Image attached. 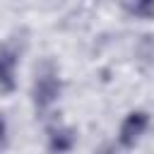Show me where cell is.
Returning a JSON list of instances; mask_svg holds the SVG:
<instances>
[{
    "label": "cell",
    "instance_id": "obj_1",
    "mask_svg": "<svg viewBox=\"0 0 154 154\" xmlns=\"http://www.w3.org/2000/svg\"><path fill=\"white\" fill-rule=\"evenodd\" d=\"M60 79L53 75V72H46V75H38L36 82H34V103L36 108H48L51 103L58 101L60 96Z\"/></svg>",
    "mask_w": 154,
    "mask_h": 154
},
{
    "label": "cell",
    "instance_id": "obj_2",
    "mask_svg": "<svg viewBox=\"0 0 154 154\" xmlns=\"http://www.w3.org/2000/svg\"><path fill=\"white\" fill-rule=\"evenodd\" d=\"M147 123H149V118H147L144 111H132V113L123 120V125H120V135H118L120 144H123V147H135L137 140L144 135Z\"/></svg>",
    "mask_w": 154,
    "mask_h": 154
},
{
    "label": "cell",
    "instance_id": "obj_3",
    "mask_svg": "<svg viewBox=\"0 0 154 154\" xmlns=\"http://www.w3.org/2000/svg\"><path fill=\"white\" fill-rule=\"evenodd\" d=\"M75 142H77L75 130H70V128H55V130H51L48 149L53 154H65V152H70L75 147Z\"/></svg>",
    "mask_w": 154,
    "mask_h": 154
},
{
    "label": "cell",
    "instance_id": "obj_4",
    "mask_svg": "<svg viewBox=\"0 0 154 154\" xmlns=\"http://www.w3.org/2000/svg\"><path fill=\"white\" fill-rule=\"evenodd\" d=\"M14 63H17L14 53L7 51V48H0V89H5V91H10L14 87V77H12Z\"/></svg>",
    "mask_w": 154,
    "mask_h": 154
},
{
    "label": "cell",
    "instance_id": "obj_5",
    "mask_svg": "<svg viewBox=\"0 0 154 154\" xmlns=\"http://www.w3.org/2000/svg\"><path fill=\"white\" fill-rule=\"evenodd\" d=\"M130 10H132L137 17L149 19V17H154V0H132Z\"/></svg>",
    "mask_w": 154,
    "mask_h": 154
},
{
    "label": "cell",
    "instance_id": "obj_6",
    "mask_svg": "<svg viewBox=\"0 0 154 154\" xmlns=\"http://www.w3.org/2000/svg\"><path fill=\"white\" fill-rule=\"evenodd\" d=\"M5 144H7V125H5V118L0 113V152L5 149Z\"/></svg>",
    "mask_w": 154,
    "mask_h": 154
}]
</instances>
